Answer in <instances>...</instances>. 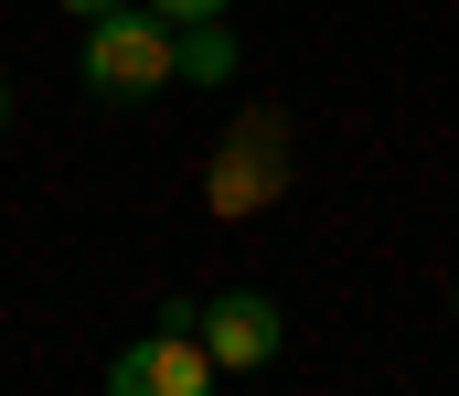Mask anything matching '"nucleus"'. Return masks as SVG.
I'll return each instance as SVG.
<instances>
[{
  "mask_svg": "<svg viewBox=\"0 0 459 396\" xmlns=\"http://www.w3.org/2000/svg\"><path fill=\"white\" fill-rule=\"evenodd\" d=\"M214 375H225V365L204 354V332H193V321H160L150 343H128V354L108 365L117 396H204Z\"/></svg>",
  "mask_w": 459,
  "mask_h": 396,
  "instance_id": "3",
  "label": "nucleus"
},
{
  "mask_svg": "<svg viewBox=\"0 0 459 396\" xmlns=\"http://www.w3.org/2000/svg\"><path fill=\"white\" fill-rule=\"evenodd\" d=\"M193 332H204V354H214L225 375H256V365L278 354V332H289V321H278V300H267V289H225Z\"/></svg>",
  "mask_w": 459,
  "mask_h": 396,
  "instance_id": "4",
  "label": "nucleus"
},
{
  "mask_svg": "<svg viewBox=\"0 0 459 396\" xmlns=\"http://www.w3.org/2000/svg\"><path fill=\"white\" fill-rule=\"evenodd\" d=\"M150 11H171V22H225L235 0H150Z\"/></svg>",
  "mask_w": 459,
  "mask_h": 396,
  "instance_id": "6",
  "label": "nucleus"
},
{
  "mask_svg": "<svg viewBox=\"0 0 459 396\" xmlns=\"http://www.w3.org/2000/svg\"><path fill=\"white\" fill-rule=\"evenodd\" d=\"M204 193H214V215H256V204H278V193H289V119H278V108L235 119Z\"/></svg>",
  "mask_w": 459,
  "mask_h": 396,
  "instance_id": "2",
  "label": "nucleus"
},
{
  "mask_svg": "<svg viewBox=\"0 0 459 396\" xmlns=\"http://www.w3.org/2000/svg\"><path fill=\"white\" fill-rule=\"evenodd\" d=\"M0 129H11V75H0Z\"/></svg>",
  "mask_w": 459,
  "mask_h": 396,
  "instance_id": "8",
  "label": "nucleus"
},
{
  "mask_svg": "<svg viewBox=\"0 0 459 396\" xmlns=\"http://www.w3.org/2000/svg\"><path fill=\"white\" fill-rule=\"evenodd\" d=\"M65 11H75V22H97V11H117V0H65Z\"/></svg>",
  "mask_w": 459,
  "mask_h": 396,
  "instance_id": "7",
  "label": "nucleus"
},
{
  "mask_svg": "<svg viewBox=\"0 0 459 396\" xmlns=\"http://www.w3.org/2000/svg\"><path fill=\"white\" fill-rule=\"evenodd\" d=\"M171 75H182V86H225V75H235L225 22H182V43H171Z\"/></svg>",
  "mask_w": 459,
  "mask_h": 396,
  "instance_id": "5",
  "label": "nucleus"
},
{
  "mask_svg": "<svg viewBox=\"0 0 459 396\" xmlns=\"http://www.w3.org/2000/svg\"><path fill=\"white\" fill-rule=\"evenodd\" d=\"M171 43H182V22H171V11H150V0L97 11V22H86V97L128 108V97L171 86Z\"/></svg>",
  "mask_w": 459,
  "mask_h": 396,
  "instance_id": "1",
  "label": "nucleus"
},
{
  "mask_svg": "<svg viewBox=\"0 0 459 396\" xmlns=\"http://www.w3.org/2000/svg\"><path fill=\"white\" fill-rule=\"evenodd\" d=\"M449 311H459V289H449Z\"/></svg>",
  "mask_w": 459,
  "mask_h": 396,
  "instance_id": "9",
  "label": "nucleus"
}]
</instances>
